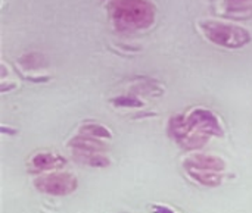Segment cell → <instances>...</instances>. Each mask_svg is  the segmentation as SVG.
<instances>
[{
    "mask_svg": "<svg viewBox=\"0 0 252 213\" xmlns=\"http://www.w3.org/2000/svg\"><path fill=\"white\" fill-rule=\"evenodd\" d=\"M193 166L196 168H202V169H221L224 165L220 159L213 158V156H198L190 162Z\"/></svg>",
    "mask_w": 252,
    "mask_h": 213,
    "instance_id": "8992f818",
    "label": "cell"
},
{
    "mask_svg": "<svg viewBox=\"0 0 252 213\" xmlns=\"http://www.w3.org/2000/svg\"><path fill=\"white\" fill-rule=\"evenodd\" d=\"M186 124L192 128H195L199 133H216L220 134V127L217 119L207 110H195L186 121Z\"/></svg>",
    "mask_w": 252,
    "mask_h": 213,
    "instance_id": "277c9868",
    "label": "cell"
},
{
    "mask_svg": "<svg viewBox=\"0 0 252 213\" xmlns=\"http://www.w3.org/2000/svg\"><path fill=\"white\" fill-rule=\"evenodd\" d=\"M199 28L207 40L211 43L227 47V49H238L250 43L251 34L233 24H226L220 21H202Z\"/></svg>",
    "mask_w": 252,
    "mask_h": 213,
    "instance_id": "7a4b0ae2",
    "label": "cell"
},
{
    "mask_svg": "<svg viewBox=\"0 0 252 213\" xmlns=\"http://www.w3.org/2000/svg\"><path fill=\"white\" fill-rule=\"evenodd\" d=\"M37 186L49 193H55V194H62V193H68L72 191V188L75 187L74 183V177L72 175H50V177H44L41 178Z\"/></svg>",
    "mask_w": 252,
    "mask_h": 213,
    "instance_id": "3957f363",
    "label": "cell"
},
{
    "mask_svg": "<svg viewBox=\"0 0 252 213\" xmlns=\"http://www.w3.org/2000/svg\"><path fill=\"white\" fill-rule=\"evenodd\" d=\"M155 212L158 213H173L170 209H165V208H159V206H155Z\"/></svg>",
    "mask_w": 252,
    "mask_h": 213,
    "instance_id": "ba28073f",
    "label": "cell"
},
{
    "mask_svg": "<svg viewBox=\"0 0 252 213\" xmlns=\"http://www.w3.org/2000/svg\"><path fill=\"white\" fill-rule=\"evenodd\" d=\"M58 163H63V159L56 158L53 155H38L34 158V165L37 168H52Z\"/></svg>",
    "mask_w": 252,
    "mask_h": 213,
    "instance_id": "52a82bcc",
    "label": "cell"
},
{
    "mask_svg": "<svg viewBox=\"0 0 252 213\" xmlns=\"http://www.w3.org/2000/svg\"><path fill=\"white\" fill-rule=\"evenodd\" d=\"M109 12L115 27L123 31L148 28L155 19V7L149 0H114Z\"/></svg>",
    "mask_w": 252,
    "mask_h": 213,
    "instance_id": "6da1fadb",
    "label": "cell"
},
{
    "mask_svg": "<svg viewBox=\"0 0 252 213\" xmlns=\"http://www.w3.org/2000/svg\"><path fill=\"white\" fill-rule=\"evenodd\" d=\"M223 4L224 15L238 19H247L252 16V0H219Z\"/></svg>",
    "mask_w": 252,
    "mask_h": 213,
    "instance_id": "5b68a950",
    "label": "cell"
}]
</instances>
